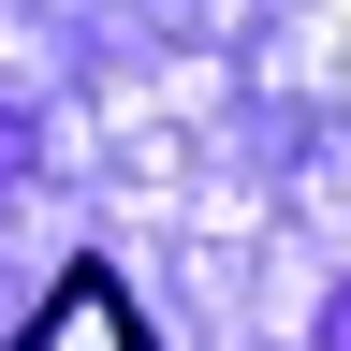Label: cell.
<instances>
[{
    "label": "cell",
    "instance_id": "obj_1",
    "mask_svg": "<svg viewBox=\"0 0 351 351\" xmlns=\"http://www.w3.org/2000/svg\"><path fill=\"white\" fill-rule=\"evenodd\" d=\"M15 351H147V322H132V293L103 278V263H73V278L44 293V322H29Z\"/></svg>",
    "mask_w": 351,
    "mask_h": 351
}]
</instances>
